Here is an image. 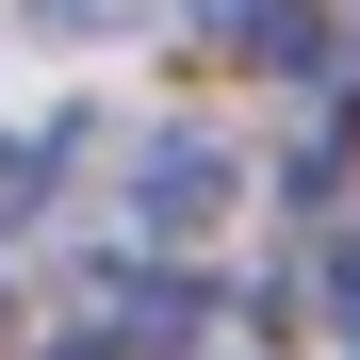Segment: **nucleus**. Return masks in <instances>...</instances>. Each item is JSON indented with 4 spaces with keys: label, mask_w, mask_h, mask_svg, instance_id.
Listing matches in <instances>:
<instances>
[{
    "label": "nucleus",
    "mask_w": 360,
    "mask_h": 360,
    "mask_svg": "<svg viewBox=\"0 0 360 360\" xmlns=\"http://www.w3.org/2000/svg\"><path fill=\"white\" fill-rule=\"evenodd\" d=\"M131 197H148V229H197V213L229 197V148H213V131H164V148L131 164Z\"/></svg>",
    "instance_id": "f257e3e1"
}]
</instances>
